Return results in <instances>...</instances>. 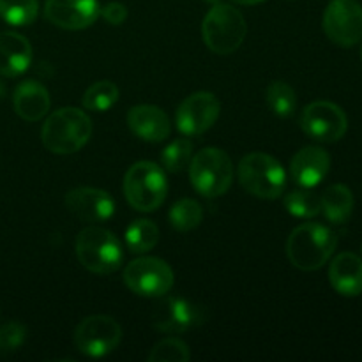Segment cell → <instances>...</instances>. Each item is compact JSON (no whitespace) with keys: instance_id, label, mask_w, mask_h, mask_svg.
Masks as SVG:
<instances>
[{"instance_id":"cell-1","label":"cell","mask_w":362,"mask_h":362,"mask_svg":"<svg viewBox=\"0 0 362 362\" xmlns=\"http://www.w3.org/2000/svg\"><path fill=\"white\" fill-rule=\"evenodd\" d=\"M336 246V232L320 223H304L290 233L286 240V255L293 267L311 272L327 264Z\"/></svg>"},{"instance_id":"cell-2","label":"cell","mask_w":362,"mask_h":362,"mask_svg":"<svg viewBox=\"0 0 362 362\" xmlns=\"http://www.w3.org/2000/svg\"><path fill=\"white\" fill-rule=\"evenodd\" d=\"M92 136V120L83 110L67 106L53 112L42 126V145L53 154H74Z\"/></svg>"},{"instance_id":"cell-3","label":"cell","mask_w":362,"mask_h":362,"mask_svg":"<svg viewBox=\"0 0 362 362\" xmlns=\"http://www.w3.org/2000/svg\"><path fill=\"white\" fill-rule=\"evenodd\" d=\"M76 257L94 274H112L124 262V247L119 237L101 226H87L76 237Z\"/></svg>"},{"instance_id":"cell-4","label":"cell","mask_w":362,"mask_h":362,"mask_svg":"<svg viewBox=\"0 0 362 362\" xmlns=\"http://www.w3.org/2000/svg\"><path fill=\"white\" fill-rule=\"evenodd\" d=\"M247 34L243 13L230 4H214L202 23V37L207 48L218 55L237 52Z\"/></svg>"},{"instance_id":"cell-5","label":"cell","mask_w":362,"mask_h":362,"mask_svg":"<svg viewBox=\"0 0 362 362\" xmlns=\"http://www.w3.org/2000/svg\"><path fill=\"white\" fill-rule=\"evenodd\" d=\"M237 177L244 189L262 200H276L286 187V173L281 163L264 152H251L240 159Z\"/></svg>"},{"instance_id":"cell-6","label":"cell","mask_w":362,"mask_h":362,"mask_svg":"<svg viewBox=\"0 0 362 362\" xmlns=\"http://www.w3.org/2000/svg\"><path fill=\"white\" fill-rule=\"evenodd\" d=\"M233 163L225 151L202 148L191 158L189 179L194 189L205 198L223 197L233 182Z\"/></svg>"},{"instance_id":"cell-7","label":"cell","mask_w":362,"mask_h":362,"mask_svg":"<svg viewBox=\"0 0 362 362\" xmlns=\"http://www.w3.org/2000/svg\"><path fill=\"white\" fill-rule=\"evenodd\" d=\"M168 193L165 170L151 161H138L124 175V194L127 204L140 212L159 209Z\"/></svg>"},{"instance_id":"cell-8","label":"cell","mask_w":362,"mask_h":362,"mask_svg":"<svg viewBox=\"0 0 362 362\" xmlns=\"http://www.w3.org/2000/svg\"><path fill=\"white\" fill-rule=\"evenodd\" d=\"M124 283L141 297H165L173 286V271L165 260L141 257L124 269Z\"/></svg>"},{"instance_id":"cell-9","label":"cell","mask_w":362,"mask_h":362,"mask_svg":"<svg viewBox=\"0 0 362 362\" xmlns=\"http://www.w3.org/2000/svg\"><path fill=\"white\" fill-rule=\"evenodd\" d=\"M122 341V329L106 315L83 318L74 329V345L87 357H105Z\"/></svg>"},{"instance_id":"cell-10","label":"cell","mask_w":362,"mask_h":362,"mask_svg":"<svg viewBox=\"0 0 362 362\" xmlns=\"http://www.w3.org/2000/svg\"><path fill=\"white\" fill-rule=\"evenodd\" d=\"M300 127L320 144H334L346 134L349 119L338 105L331 101H315L303 110Z\"/></svg>"},{"instance_id":"cell-11","label":"cell","mask_w":362,"mask_h":362,"mask_svg":"<svg viewBox=\"0 0 362 362\" xmlns=\"http://www.w3.org/2000/svg\"><path fill=\"white\" fill-rule=\"evenodd\" d=\"M322 27L334 45L356 46L362 39V6L357 0H332L324 13Z\"/></svg>"},{"instance_id":"cell-12","label":"cell","mask_w":362,"mask_h":362,"mask_svg":"<svg viewBox=\"0 0 362 362\" xmlns=\"http://www.w3.org/2000/svg\"><path fill=\"white\" fill-rule=\"evenodd\" d=\"M221 103L212 92H194L184 99L175 113L177 129L186 136H198L211 129L219 119Z\"/></svg>"},{"instance_id":"cell-13","label":"cell","mask_w":362,"mask_h":362,"mask_svg":"<svg viewBox=\"0 0 362 362\" xmlns=\"http://www.w3.org/2000/svg\"><path fill=\"white\" fill-rule=\"evenodd\" d=\"M101 14L98 0H46L45 18L64 30H83Z\"/></svg>"},{"instance_id":"cell-14","label":"cell","mask_w":362,"mask_h":362,"mask_svg":"<svg viewBox=\"0 0 362 362\" xmlns=\"http://www.w3.org/2000/svg\"><path fill=\"white\" fill-rule=\"evenodd\" d=\"M66 207L74 218L85 223H106L115 212V202L98 187H76L66 194Z\"/></svg>"},{"instance_id":"cell-15","label":"cell","mask_w":362,"mask_h":362,"mask_svg":"<svg viewBox=\"0 0 362 362\" xmlns=\"http://www.w3.org/2000/svg\"><path fill=\"white\" fill-rule=\"evenodd\" d=\"M197 308L180 297H166L152 311V325L166 334H180L200 324Z\"/></svg>"},{"instance_id":"cell-16","label":"cell","mask_w":362,"mask_h":362,"mask_svg":"<svg viewBox=\"0 0 362 362\" xmlns=\"http://www.w3.org/2000/svg\"><path fill=\"white\" fill-rule=\"evenodd\" d=\"M331 156L322 147H304L290 161V175L300 187H315L327 177Z\"/></svg>"},{"instance_id":"cell-17","label":"cell","mask_w":362,"mask_h":362,"mask_svg":"<svg viewBox=\"0 0 362 362\" xmlns=\"http://www.w3.org/2000/svg\"><path fill=\"white\" fill-rule=\"evenodd\" d=\"M127 126L134 136L144 141L158 144L170 136L168 115L159 106L136 105L127 112Z\"/></svg>"},{"instance_id":"cell-18","label":"cell","mask_w":362,"mask_h":362,"mask_svg":"<svg viewBox=\"0 0 362 362\" xmlns=\"http://www.w3.org/2000/svg\"><path fill=\"white\" fill-rule=\"evenodd\" d=\"M32 62V46L16 32H0V76L16 78Z\"/></svg>"},{"instance_id":"cell-19","label":"cell","mask_w":362,"mask_h":362,"mask_svg":"<svg viewBox=\"0 0 362 362\" xmlns=\"http://www.w3.org/2000/svg\"><path fill=\"white\" fill-rule=\"evenodd\" d=\"M329 281L343 297L362 293V260L356 253H339L329 267Z\"/></svg>"},{"instance_id":"cell-20","label":"cell","mask_w":362,"mask_h":362,"mask_svg":"<svg viewBox=\"0 0 362 362\" xmlns=\"http://www.w3.org/2000/svg\"><path fill=\"white\" fill-rule=\"evenodd\" d=\"M14 112L28 122L41 120L46 113L49 112V99L48 90L35 80H25L16 87L13 94Z\"/></svg>"},{"instance_id":"cell-21","label":"cell","mask_w":362,"mask_h":362,"mask_svg":"<svg viewBox=\"0 0 362 362\" xmlns=\"http://www.w3.org/2000/svg\"><path fill=\"white\" fill-rule=\"evenodd\" d=\"M320 212L332 225H343L354 212V194L345 184L329 186L320 197Z\"/></svg>"},{"instance_id":"cell-22","label":"cell","mask_w":362,"mask_h":362,"mask_svg":"<svg viewBox=\"0 0 362 362\" xmlns=\"http://www.w3.org/2000/svg\"><path fill=\"white\" fill-rule=\"evenodd\" d=\"M126 246L131 253H147L159 240V228L148 219H136L126 230Z\"/></svg>"},{"instance_id":"cell-23","label":"cell","mask_w":362,"mask_h":362,"mask_svg":"<svg viewBox=\"0 0 362 362\" xmlns=\"http://www.w3.org/2000/svg\"><path fill=\"white\" fill-rule=\"evenodd\" d=\"M119 101V87L110 80L95 81L85 90L81 105L90 112H108Z\"/></svg>"},{"instance_id":"cell-24","label":"cell","mask_w":362,"mask_h":362,"mask_svg":"<svg viewBox=\"0 0 362 362\" xmlns=\"http://www.w3.org/2000/svg\"><path fill=\"white\" fill-rule=\"evenodd\" d=\"M265 99H267V105L272 110V113L281 117V119L292 117L297 108L296 90L286 81H272L267 87V92H265Z\"/></svg>"},{"instance_id":"cell-25","label":"cell","mask_w":362,"mask_h":362,"mask_svg":"<svg viewBox=\"0 0 362 362\" xmlns=\"http://www.w3.org/2000/svg\"><path fill=\"white\" fill-rule=\"evenodd\" d=\"M39 14L37 0H0V18L13 27H27Z\"/></svg>"},{"instance_id":"cell-26","label":"cell","mask_w":362,"mask_h":362,"mask_svg":"<svg viewBox=\"0 0 362 362\" xmlns=\"http://www.w3.org/2000/svg\"><path fill=\"white\" fill-rule=\"evenodd\" d=\"M202 221H204V209L191 198H184L170 209V223L177 232H191L198 228Z\"/></svg>"},{"instance_id":"cell-27","label":"cell","mask_w":362,"mask_h":362,"mask_svg":"<svg viewBox=\"0 0 362 362\" xmlns=\"http://www.w3.org/2000/svg\"><path fill=\"white\" fill-rule=\"evenodd\" d=\"M285 209L296 218L310 219L320 214V197L310 191V187L296 189L285 197Z\"/></svg>"},{"instance_id":"cell-28","label":"cell","mask_w":362,"mask_h":362,"mask_svg":"<svg viewBox=\"0 0 362 362\" xmlns=\"http://www.w3.org/2000/svg\"><path fill=\"white\" fill-rule=\"evenodd\" d=\"M193 158V144L187 138L173 140L168 147L163 151L161 163L163 168L170 173H179L186 168Z\"/></svg>"},{"instance_id":"cell-29","label":"cell","mask_w":362,"mask_h":362,"mask_svg":"<svg viewBox=\"0 0 362 362\" xmlns=\"http://www.w3.org/2000/svg\"><path fill=\"white\" fill-rule=\"evenodd\" d=\"M191 359L189 349L179 338H166L159 341L148 354V362H187Z\"/></svg>"},{"instance_id":"cell-30","label":"cell","mask_w":362,"mask_h":362,"mask_svg":"<svg viewBox=\"0 0 362 362\" xmlns=\"http://www.w3.org/2000/svg\"><path fill=\"white\" fill-rule=\"evenodd\" d=\"M27 339V327L20 322H9L0 327V354L16 352Z\"/></svg>"},{"instance_id":"cell-31","label":"cell","mask_w":362,"mask_h":362,"mask_svg":"<svg viewBox=\"0 0 362 362\" xmlns=\"http://www.w3.org/2000/svg\"><path fill=\"white\" fill-rule=\"evenodd\" d=\"M103 20L110 25H122L127 20V7L120 2H110L105 7H101Z\"/></svg>"},{"instance_id":"cell-32","label":"cell","mask_w":362,"mask_h":362,"mask_svg":"<svg viewBox=\"0 0 362 362\" xmlns=\"http://www.w3.org/2000/svg\"><path fill=\"white\" fill-rule=\"evenodd\" d=\"M233 4H239V6H255V4H260L264 0H230Z\"/></svg>"},{"instance_id":"cell-33","label":"cell","mask_w":362,"mask_h":362,"mask_svg":"<svg viewBox=\"0 0 362 362\" xmlns=\"http://www.w3.org/2000/svg\"><path fill=\"white\" fill-rule=\"evenodd\" d=\"M4 94H6V88H4V85L0 83V99L4 98Z\"/></svg>"},{"instance_id":"cell-34","label":"cell","mask_w":362,"mask_h":362,"mask_svg":"<svg viewBox=\"0 0 362 362\" xmlns=\"http://www.w3.org/2000/svg\"><path fill=\"white\" fill-rule=\"evenodd\" d=\"M205 2H209V4H212V6H214V4H219L221 0H205Z\"/></svg>"},{"instance_id":"cell-35","label":"cell","mask_w":362,"mask_h":362,"mask_svg":"<svg viewBox=\"0 0 362 362\" xmlns=\"http://www.w3.org/2000/svg\"><path fill=\"white\" fill-rule=\"evenodd\" d=\"M361 55H362V48H361Z\"/></svg>"}]
</instances>
